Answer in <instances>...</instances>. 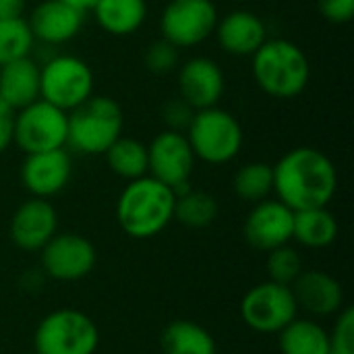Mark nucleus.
Returning <instances> with one entry per match:
<instances>
[{
	"label": "nucleus",
	"instance_id": "nucleus-26",
	"mask_svg": "<svg viewBox=\"0 0 354 354\" xmlns=\"http://www.w3.org/2000/svg\"><path fill=\"white\" fill-rule=\"evenodd\" d=\"M232 191L247 203H259L274 193V168L268 162L243 164L232 178Z\"/></svg>",
	"mask_w": 354,
	"mask_h": 354
},
{
	"label": "nucleus",
	"instance_id": "nucleus-14",
	"mask_svg": "<svg viewBox=\"0 0 354 354\" xmlns=\"http://www.w3.org/2000/svg\"><path fill=\"white\" fill-rule=\"evenodd\" d=\"M176 81L178 97L185 100L193 110L218 106L226 89L224 71L209 56H193L178 64Z\"/></svg>",
	"mask_w": 354,
	"mask_h": 354
},
{
	"label": "nucleus",
	"instance_id": "nucleus-2",
	"mask_svg": "<svg viewBox=\"0 0 354 354\" xmlns=\"http://www.w3.org/2000/svg\"><path fill=\"white\" fill-rule=\"evenodd\" d=\"M174 191L145 174L129 180L120 191L116 201V222L131 239H153L174 220Z\"/></svg>",
	"mask_w": 354,
	"mask_h": 354
},
{
	"label": "nucleus",
	"instance_id": "nucleus-15",
	"mask_svg": "<svg viewBox=\"0 0 354 354\" xmlns=\"http://www.w3.org/2000/svg\"><path fill=\"white\" fill-rule=\"evenodd\" d=\"M73 176V162L66 147L27 153L21 164V183L31 197L50 199L66 189Z\"/></svg>",
	"mask_w": 354,
	"mask_h": 354
},
{
	"label": "nucleus",
	"instance_id": "nucleus-11",
	"mask_svg": "<svg viewBox=\"0 0 354 354\" xmlns=\"http://www.w3.org/2000/svg\"><path fill=\"white\" fill-rule=\"evenodd\" d=\"M195 153L185 133L164 129L147 145V174L180 195L191 189L189 180L195 170Z\"/></svg>",
	"mask_w": 354,
	"mask_h": 354
},
{
	"label": "nucleus",
	"instance_id": "nucleus-27",
	"mask_svg": "<svg viewBox=\"0 0 354 354\" xmlns=\"http://www.w3.org/2000/svg\"><path fill=\"white\" fill-rule=\"evenodd\" d=\"M218 218V201L214 195L205 191L189 189L176 195L174 203V220H178L187 228H207Z\"/></svg>",
	"mask_w": 354,
	"mask_h": 354
},
{
	"label": "nucleus",
	"instance_id": "nucleus-13",
	"mask_svg": "<svg viewBox=\"0 0 354 354\" xmlns=\"http://www.w3.org/2000/svg\"><path fill=\"white\" fill-rule=\"evenodd\" d=\"M295 212L284 205L280 199H263L253 203V209L247 214L243 234L245 241L257 251H272L292 241Z\"/></svg>",
	"mask_w": 354,
	"mask_h": 354
},
{
	"label": "nucleus",
	"instance_id": "nucleus-36",
	"mask_svg": "<svg viewBox=\"0 0 354 354\" xmlns=\"http://www.w3.org/2000/svg\"><path fill=\"white\" fill-rule=\"evenodd\" d=\"M64 2H68L71 6H75V8L83 10V12H87V10L93 8V4H95L97 0H64Z\"/></svg>",
	"mask_w": 354,
	"mask_h": 354
},
{
	"label": "nucleus",
	"instance_id": "nucleus-30",
	"mask_svg": "<svg viewBox=\"0 0 354 354\" xmlns=\"http://www.w3.org/2000/svg\"><path fill=\"white\" fill-rule=\"evenodd\" d=\"M178 48H174L170 41L166 39H158V41H151L145 50V56H143V62H145V68L153 75H168L172 71L178 68L180 64V56H178Z\"/></svg>",
	"mask_w": 354,
	"mask_h": 354
},
{
	"label": "nucleus",
	"instance_id": "nucleus-19",
	"mask_svg": "<svg viewBox=\"0 0 354 354\" xmlns=\"http://www.w3.org/2000/svg\"><path fill=\"white\" fill-rule=\"evenodd\" d=\"M295 301L299 309H305L317 317L336 315L344 307V290L342 284L319 270H303L301 276L290 284Z\"/></svg>",
	"mask_w": 354,
	"mask_h": 354
},
{
	"label": "nucleus",
	"instance_id": "nucleus-24",
	"mask_svg": "<svg viewBox=\"0 0 354 354\" xmlns=\"http://www.w3.org/2000/svg\"><path fill=\"white\" fill-rule=\"evenodd\" d=\"M282 354H330V334L313 319H292L280 334Z\"/></svg>",
	"mask_w": 354,
	"mask_h": 354
},
{
	"label": "nucleus",
	"instance_id": "nucleus-7",
	"mask_svg": "<svg viewBox=\"0 0 354 354\" xmlns=\"http://www.w3.org/2000/svg\"><path fill=\"white\" fill-rule=\"evenodd\" d=\"M95 79L91 66L73 54H54L39 64V97L71 112L93 95Z\"/></svg>",
	"mask_w": 354,
	"mask_h": 354
},
{
	"label": "nucleus",
	"instance_id": "nucleus-17",
	"mask_svg": "<svg viewBox=\"0 0 354 354\" xmlns=\"http://www.w3.org/2000/svg\"><path fill=\"white\" fill-rule=\"evenodd\" d=\"M83 23L85 12L64 0H41L27 19L33 39L46 46L68 44L79 35Z\"/></svg>",
	"mask_w": 354,
	"mask_h": 354
},
{
	"label": "nucleus",
	"instance_id": "nucleus-33",
	"mask_svg": "<svg viewBox=\"0 0 354 354\" xmlns=\"http://www.w3.org/2000/svg\"><path fill=\"white\" fill-rule=\"evenodd\" d=\"M319 15L334 25L351 23L354 17V0H317Z\"/></svg>",
	"mask_w": 354,
	"mask_h": 354
},
{
	"label": "nucleus",
	"instance_id": "nucleus-16",
	"mask_svg": "<svg viewBox=\"0 0 354 354\" xmlns=\"http://www.w3.org/2000/svg\"><path fill=\"white\" fill-rule=\"evenodd\" d=\"M8 232L15 247L23 251H41L58 232V214L48 199L31 197L15 209Z\"/></svg>",
	"mask_w": 354,
	"mask_h": 354
},
{
	"label": "nucleus",
	"instance_id": "nucleus-6",
	"mask_svg": "<svg viewBox=\"0 0 354 354\" xmlns=\"http://www.w3.org/2000/svg\"><path fill=\"white\" fill-rule=\"evenodd\" d=\"M100 330L95 322L79 309H56L35 328V354H95Z\"/></svg>",
	"mask_w": 354,
	"mask_h": 354
},
{
	"label": "nucleus",
	"instance_id": "nucleus-35",
	"mask_svg": "<svg viewBox=\"0 0 354 354\" xmlns=\"http://www.w3.org/2000/svg\"><path fill=\"white\" fill-rule=\"evenodd\" d=\"M25 8H27V0H0V19L23 17Z\"/></svg>",
	"mask_w": 354,
	"mask_h": 354
},
{
	"label": "nucleus",
	"instance_id": "nucleus-4",
	"mask_svg": "<svg viewBox=\"0 0 354 354\" xmlns=\"http://www.w3.org/2000/svg\"><path fill=\"white\" fill-rule=\"evenodd\" d=\"M124 114L116 100L91 95L68 112L66 147L81 156H104L106 149L122 135Z\"/></svg>",
	"mask_w": 354,
	"mask_h": 354
},
{
	"label": "nucleus",
	"instance_id": "nucleus-10",
	"mask_svg": "<svg viewBox=\"0 0 354 354\" xmlns=\"http://www.w3.org/2000/svg\"><path fill=\"white\" fill-rule=\"evenodd\" d=\"M297 315L299 305L290 286L272 280L253 286L241 301L245 326L259 334H280Z\"/></svg>",
	"mask_w": 354,
	"mask_h": 354
},
{
	"label": "nucleus",
	"instance_id": "nucleus-25",
	"mask_svg": "<svg viewBox=\"0 0 354 354\" xmlns=\"http://www.w3.org/2000/svg\"><path fill=\"white\" fill-rule=\"evenodd\" d=\"M104 156L108 168L124 180H135L147 174V145L135 137L120 135Z\"/></svg>",
	"mask_w": 354,
	"mask_h": 354
},
{
	"label": "nucleus",
	"instance_id": "nucleus-34",
	"mask_svg": "<svg viewBox=\"0 0 354 354\" xmlns=\"http://www.w3.org/2000/svg\"><path fill=\"white\" fill-rule=\"evenodd\" d=\"M12 120H15V110H10L4 102H0V153H4L12 143Z\"/></svg>",
	"mask_w": 354,
	"mask_h": 354
},
{
	"label": "nucleus",
	"instance_id": "nucleus-1",
	"mask_svg": "<svg viewBox=\"0 0 354 354\" xmlns=\"http://www.w3.org/2000/svg\"><path fill=\"white\" fill-rule=\"evenodd\" d=\"M272 168L276 199L292 212L328 207L338 191V170L317 147H295Z\"/></svg>",
	"mask_w": 354,
	"mask_h": 354
},
{
	"label": "nucleus",
	"instance_id": "nucleus-28",
	"mask_svg": "<svg viewBox=\"0 0 354 354\" xmlns=\"http://www.w3.org/2000/svg\"><path fill=\"white\" fill-rule=\"evenodd\" d=\"M35 46L27 19H0V66L17 58L31 56Z\"/></svg>",
	"mask_w": 354,
	"mask_h": 354
},
{
	"label": "nucleus",
	"instance_id": "nucleus-32",
	"mask_svg": "<svg viewBox=\"0 0 354 354\" xmlns=\"http://www.w3.org/2000/svg\"><path fill=\"white\" fill-rule=\"evenodd\" d=\"M162 122L166 124V129L170 131H178V133H187L195 110L180 97H172L162 106Z\"/></svg>",
	"mask_w": 354,
	"mask_h": 354
},
{
	"label": "nucleus",
	"instance_id": "nucleus-8",
	"mask_svg": "<svg viewBox=\"0 0 354 354\" xmlns=\"http://www.w3.org/2000/svg\"><path fill=\"white\" fill-rule=\"evenodd\" d=\"M66 135L68 112L48 104L41 97L21 110H15L12 143L25 156L66 147Z\"/></svg>",
	"mask_w": 354,
	"mask_h": 354
},
{
	"label": "nucleus",
	"instance_id": "nucleus-18",
	"mask_svg": "<svg viewBox=\"0 0 354 354\" xmlns=\"http://www.w3.org/2000/svg\"><path fill=\"white\" fill-rule=\"evenodd\" d=\"M214 35L226 54L247 58L266 44L268 25L257 12L236 8L218 19Z\"/></svg>",
	"mask_w": 354,
	"mask_h": 354
},
{
	"label": "nucleus",
	"instance_id": "nucleus-23",
	"mask_svg": "<svg viewBox=\"0 0 354 354\" xmlns=\"http://www.w3.org/2000/svg\"><path fill=\"white\" fill-rule=\"evenodd\" d=\"M164 354H218L214 336L199 324L176 319L168 324L160 338Z\"/></svg>",
	"mask_w": 354,
	"mask_h": 354
},
{
	"label": "nucleus",
	"instance_id": "nucleus-20",
	"mask_svg": "<svg viewBox=\"0 0 354 354\" xmlns=\"http://www.w3.org/2000/svg\"><path fill=\"white\" fill-rule=\"evenodd\" d=\"M39 100V64L31 58H17L0 66V102L21 110Z\"/></svg>",
	"mask_w": 354,
	"mask_h": 354
},
{
	"label": "nucleus",
	"instance_id": "nucleus-29",
	"mask_svg": "<svg viewBox=\"0 0 354 354\" xmlns=\"http://www.w3.org/2000/svg\"><path fill=\"white\" fill-rule=\"evenodd\" d=\"M266 272L272 282L290 286L303 272V259L297 249H292L290 245H282L278 249L268 251Z\"/></svg>",
	"mask_w": 354,
	"mask_h": 354
},
{
	"label": "nucleus",
	"instance_id": "nucleus-9",
	"mask_svg": "<svg viewBox=\"0 0 354 354\" xmlns=\"http://www.w3.org/2000/svg\"><path fill=\"white\" fill-rule=\"evenodd\" d=\"M218 19L214 0H168L160 15V33L178 50L195 48L214 35Z\"/></svg>",
	"mask_w": 354,
	"mask_h": 354
},
{
	"label": "nucleus",
	"instance_id": "nucleus-5",
	"mask_svg": "<svg viewBox=\"0 0 354 354\" xmlns=\"http://www.w3.org/2000/svg\"><path fill=\"white\" fill-rule=\"evenodd\" d=\"M185 135L195 158L209 166L232 162L241 153L245 141L239 118L220 106L195 110V116Z\"/></svg>",
	"mask_w": 354,
	"mask_h": 354
},
{
	"label": "nucleus",
	"instance_id": "nucleus-31",
	"mask_svg": "<svg viewBox=\"0 0 354 354\" xmlns=\"http://www.w3.org/2000/svg\"><path fill=\"white\" fill-rule=\"evenodd\" d=\"M336 324L330 334V354H354V309L342 307L336 313Z\"/></svg>",
	"mask_w": 354,
	"mask_h": 354
},
{
	"label": "nucleus",
	"instance_id": "nucleus-12",
	"mask_svg": "<svg viewBox=\"0 0 354 354\" xmlns=\"http://www.w3.org/2000/svg\"><path fill=\"white\" fill-rule=\"evenodd\" d=\"M97 261L95 247L89 239L62 232L54 234L41 249V270L58 282H77L87 278Z\"/></svg>",
	"mask_w": 354,
	"mask_h": 354
},
{
	"label": "nucleus",
	"instance_id": "nucleus-22",
	"mask_svg": "<svg viewBox=\"0 0 354 354\" xmlns=\"http://www.w3.org/2000/svg\"><path fill=\"white\" fill-rule=\"evenodd\" d=\"M292 239L307 249H326L338 239V220L328 207L295 212Z\"/></svg>",
	"mask_w": 354,
	"mask_h": 354
},
{
	"label": "nucleus",
	"instance_id": "nucleus-21",
	"mask_svg": "<svg viewBox=\"0 0 354 354\" xmlns=\"http://www.w3.org/2000/svg\"><path fill=\"white\" fill-rule=\"evenodd\" d=\"M95 23L110 35L127 37L147 21V0H97L91 8Z\"/></svg>",
	"mask_w": 354,
	"mask_h": 354
},
{
	"label": "nucleus",
	"instance_id": "nucleus-3",
	"mask_svg": "<svg viewBox=\"0 0 354 354\" xmlns=\"http://www.w3.org/2000/svg\"><path fill=\"white\" fill-rule=\"evenodd\" d=\"M251 73L257 87L276 100L301 95L311 79V62L301 46L286 37H268L251 56Z\"/></svg>",
	"mask_w": 354,
	"mask_h": 354
}]
</instances>
